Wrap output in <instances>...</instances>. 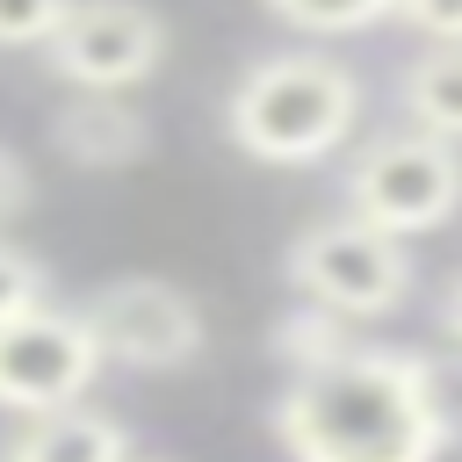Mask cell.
Returning <instances> with one entry per match:
<instances>
[{
	"mask_svg": "<svg viewBox=\"0 0 462 462\" xmlns=\"http://www.w3.org/2000/svg\"><path fill=\"white\" fill-rule=\"evenodd\" d=\"M267 426L289 462H440L455 404L426 354L346 339L289 368Z\"/></svg>",
	"mask_w": 462,
	"mask_h": 462,
	"instance_id": "6da1fadb",
	"label": "cell"
},
{
	"mask_svg": "<svg viewBox=\"0 0 462 462\" xmlns=\"http://www.w3.org/2000/svg\"><path fill=\"white\" fill-rule=\"evenodd\" d=\"M361 123V79L325 51H267L224 94V130L260 166H318Z\"/></svg>",
	"mask_w": 462,
	"mask_h": 462,
	"instance_id": "7a4b0ae2",
	"label": "cell"
},
{
	"mask_svg": "<svg viewBox=\"0 0 462 462\" xmlns=\"http://www.w3.org/2000/svg\"><path fill=\"white\" fill-rule=\"evenodd\" d=\"M282 282L310 310H332L339 325H354V318H390L411 296L419 267H411L404 238H383V231H368L354 217H318V224H303L289 238Z\"/></svg>",
	"mask_w": 462,
	"mask_h": 462,
	"instance_id": "3957f363",
	"label": "cell"
},
{
	"mask_svg": "<svg viewBox=\"0 0 462 462\" xmlns=\"http://www.w3.org/2000/svg\"><path fill=\"white\" fill-rule=\"evenodd\" d=\"M339 195H346V217L368 224V231H383V238L440 231L462 209V152L440 144V137H419V130L368 137L346 159Z\"/></svg>",
	"mask_w": 462,
	"mask_h": 462,
	"instance_id": "277c9868",
	"label": "cell"
},
{
	"mask_svg": "<svg viewBox=\"0 0 462 462\" xmlns=\"http://www.w3.org/2000/svg\"><path fill=\"white\" fill-rule=\"evenodd\" d=\"M79 325L101 354V368H137V375H159V368H188L202 354V303L159 274H116L101 282L87 303H79Z\"/></svg>",
	"mask_w": 462,
	"mask_h": 462,
	"instance_id": "5b68a950",
	"label": "cell"
},
{
	"mask_svg": "<svg viewBox=\"0 0 462 462\" xmlns=\"http://www.w3.org/2000/svg\"><path fill=\"white\" fill-rule=\"evenodd\" d=\"M159 58H166V22L144 0H72L43 43V65L72 94H130L159 72Z\"/></svg>",
	"mask_w": 462,
	"mask_h": 462,
	"instance_id": "8992f818",
	"label": "cell"
},
{
	"mask_svg": "<svg viewBox=\"0 0 462 462\" xmlns=\"http://www.w3.org/2000/svg\"><path fill=\"white\" fill-rule=\"evenodd\" d=\"M101 354L79 325V310H29L14 325H0V411L36 419V411H65L94 390Z\"/></svg>",
	"mask_w": 462,
	"mask_h": 462,
	"instance_id": "52a82bcc",
	"label": "cell"
},
{
	"mask_svg": "<svg viewBox=\"0 0 462 462\" xmlns=\"http://www.w3.org/2000/svg\"><path fill=\"white\" fill-rule=\"evenodd\" d=\"M51 144L79 173H123V166H137L152 152V123L123 94H72L51 116Z\"/></svg>",
	"mask_w": 462,
	"mask_h": 462,
	"instance_id": "ba28073f",
	"label": "cell"
},
{
	"mask_svg": "<svg viewBox=\"0 0 462 462\" xmlns=\"http://www.w3.org/2000/svg\"><path fill=\"white\" fill-rule=\"evenodd\" d=\"M0 462H130V433L108 411L65 404V411L22 419V433L0 448Z\"/></svg>",
	"mask_w": 462,
	"mask_h": 462,
	"instance_id": "9c48e42d",
	"label": "cell"
},
{
	"mask_svg": "<svg viewBox=\"0 0 462 462\" xmlns=\"http://www.w3.org/2000/svg\"><path fill=\"white\" fill-rule=\"evenodd\" d=\"M397 108H404V130L440 137V144L462 152V43L419 51V58L397 72Z\"/></svg>",
	"mask_w": 462,
	"mask_h": 462,
	"instance_id": "30bf717a",
	"label": "cell"
},
{
	"mask_svg": "<svg viewBox=\"0 0 462 462\" xmlns=\"http://www.w3.org/2000/svg\"><path fill=\"white\" fill-rule=\"evenodd\" d=\"M260 7L303 36H361V29L390 22V0H260Z\"/></svg>",
	"mask_w": 462,
	"mask_h": 462,
	"instance_id": "8fae6325",
	"label": "cell"
},
{
	"mask_svg": "<svg viewBox=\"0 0 462 462\" xmlns=\"http://www.w3.org/2000/svg\"><path fill=\"white\" fill-rule=\"evenodd\" d=\"M43 289H51L43 260L0 238V325H14V318H29V310H43Z\"/></svg>",
	"mask_w": 462,
	"mask_h": 462,
	"instance_id": "7c38bea8",
	"label": "cell"
},
{
	"mask_svg": "<svg viewBox=\"0 0 462 462\" xmlns=\"http://www.w3.org/2000/svg\"><path fill=\"white\" fill-rule=\"evenodd\" d=\"M72 0H0V51H43Z\"/></svg>",
	"mask_w": 462,
	"mask_h": 462,
	"instance_id": "4fadbf2b",
	"label": "cell"
},
{
	"mask_svg": "<svg viewBox=\"0 0 462 462\" xmlns=\"http://www.w3.org/2000/svg\"><path fill=\"white\" fill-rule=\"evenodd\" d=\"M390 14L433 43H462V0H390Z\"/></svg>",
	"mask_w": 462,
	"mask_h": 462,
	"instance_id": "5bb4252c",
	"label": "cell"
},
{
	"mask_svg": "<svg viewBox=\"0 0 462 462\" xmlns=\"http://www.w3.org/2000/svg\"><path fill=\"white\" fill-rule=\"evenodd\" d=\"M29 195H36V188H29V166L0 144V224H7V217H22V209H29Z\"/></svg>",
	"mask_w": 462,
	"mask_h": 462,
	"instance_id": "9a60e30c",
	"label": "cell"
},
{
	"mask_svg": "<svg viewBox=\"0 0 462 462\" xmlns=\"http://www.w3.org/2000/svg\"><path fill=\"white\" fill-rule=\"evenodd\" d=\"M440 332H448V346H462V267H455L448 289H440Z\"/></svg>",
	"mask_w": 462,
	"mask_h": 462,
	"instance_id": "2e32d148",
	"label": "cell"
}]
</instances>
